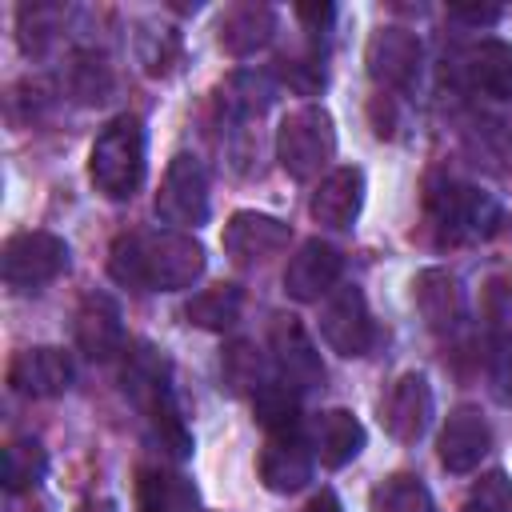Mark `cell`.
Instances as JSON below:
<instances>
[{
	"instance_id": "21",
	"label": "cell",
	"mask_w": 512,
	"mask_h": 512,
	"mask_svg": "<svg viewBox=\"0 0 512 512\" xmlns=\"http://www.w3.org/2000/svg\"><path fill=\"white\" fill-rule=\"evenodd\" d=\"M276 8L268 4H232L224 16H220V28H216V40L228 56H252L260 48L272 44L276 36Z\"/></svg>"
},
{
	"instance_id": "9",
	"label": "cell",
	"mask_w": 512,
	"mask_h": 512,
	"mask_svg": "<svg viewBox=\"0 0 512 512\" xmlns=\"http://www.w3.org/2000/svg\"><path fill=\"white\" fill-rule=\"evenodd\" d=\"M268 348H272V364H276V376L284 384H292L296 392H308V388H320L324 384V360H320V348L312 344L308 328L280 312L272 316V328H268Z\"/></svg>"
},
{
	"instance_id": "14",
	"label": "cell",
	"mask_w": 512,
	"mask_h": 512,
	"mask_svg": "<svg viewBox=\"0 0 512 512\" xmlns=\"http://www.w3.org/2000/svg\"><path fill=\"white\" fill-rule=\"evenodd\" d=\"M312 460L316 456H312V444L304 440V432H280V436L264 440L260 460H256V476L268 492L292 496L312 480Z\"/></svg>"
},
{
	"instance_id": "11",
	"label": "cell",
	"mask_w": 512,
	"mask_h": 512,
	"mask_svg": "<svg viewBox=\"0 0 512 512\" xmlns=\"http://www.w3.org/2000/svg\"><path fill=\"white\" fill-rule=\"evenodd\" d=\"M72 356L64 348L40 344V348H24L8 360V388L24 400H52L64 396L72 388Z\"/></svg>"
},
{
	"instance_id": "6",
	"label": "cell",
	"mask_w": 512,
	"mask_h": 512,
	"mask_svg": "<svg viewBox=\"0 0 512 512\" xmlns=\"http://www.w3.org/2000/svg\"><path fill=\"white\" fill-rule=\"evenodd\" d=\"M208 208H212V192H208V172L192 152H176L160 176V192H156V216L160 224L176 228V232H192L200 224H208Z\"/></svg>"
},
{
	"instance_id": "20",
	"label": "cell",
	"mask_w": 512,
	"mask_h": 512,
	"mask_svg": "<svg viewBox=\"0 0 512 512\" xmlns=\"http://www.w3.org/2000/svg\"><path fill=\"white\" fill-rule=\"evenodd\" d=\"M308 444H312V456L324 468H344V464H352L364 452L368 432H364V424H360L356 412H348V408H324L320 416H312Z\"/></svg>"
},
{
	"instance_id": "18",
	"label": "cell",
	"mask_w": 512,
	"mask_h": 512,
	"mask_svg": "<svg viewBox=\"0 0 512 512\" xmlns=\"http://www.w3.org/2000/svg\"><path fill=\"white\" fill-rule=\"evenodd\" d=\"M76 348L104 364L124 352V316L108 292H88L76 308Z\"/></svg>"
},
{
	"instance_id": "30",
	"label": "cell",
	"mask_w": 512,
	"mask_h": 512,
	"mask_svg": "<svg viewBox=\"0 0 512 512\" xmlns=\"http://www.w3.org/2000/svg\"><path fill=\"white\" fill-rule=\"evenodd\" d=\"M68 92L80 100V104H100L108 100L112 92V64L100 56V52H76L72 64H68Z\"/></svg>"
},
{
	"instance_id": "5",
	"label": "cell",
	"mask_w": 512,
	"mask_h": 512,
	"mask_svg": "<svg viewBox=\"0 0 512 512\" xmlns=\"http://www.w3.org/2000/svg\"><path fill=\"white\" fill-rule=\"evenodd\" d=\"M68 264H72L68 244L56 232H44V228L16 232L0 248V276L16 292H36V288L60 280L68 272Z\"/></svg>"
},
{
	"instance_id": "22",
	"label": "cell",
	"mask_w": 512,
	"mask_h": 512,
	"mask_svg": "<svg viewBox=\"0 0 512 512\" xmlns=\"http://www.w3.org/2000/svg\"><path fill=\"white\" fill-rule=\"evenodd\" d=\"M136 504H140V512H200L196 484L172 468H140L136 472Z\"/></svg>"
},
{
	"instance_id": "24",
	"label": "cell",
	"mask_w": 512,
	"mask_h": 512,
	"mask_svg": "<svg viewBox=\"0 0 512 512\" xmlns=\"http://www.w3.org/2000/svg\"><path fill=\"white\" fill-rule=\"evenodd\" d=\"M48 476V448L36 436H16L4 448V464H0V484L8 496L32 492L40 480Z\"/></svg>"
},
{
	"instance_id": "31",
	"label": "cell",
	"mask_w": 512,
	"mask_h": 512,
	"mask_svg": "<svg viewBox=\"0 0 512 512\" xmlns=\"http://www.w3.org/2000/svg\"><path fill=\"white\" fill-rule=\"evenodd\" d=\"M60 20H64V8H56V4H24V8L16 12L20 48H24L28 56L48 52V44H52V36H56Z\"/></svg>"
},
{
	"instance_id": "27",
	"label": "cell",
	"mask_w": 512,
	"mask_h": 512,
	"mask_svg": "<svg viewBox=\"0 0 512 512\" xmlns=\"http://www.w3.org/2000/svg\"><path fill=\"white\" fill-rule=\"evenodd\" d=\"M368 512H436V500H432V492L420 476L392 472L372 488Z\"/></svg>"
},
{
	"instance_id": "34",
	"label": "cell",
	"mask_w": 512,
	"mask_h": 512,
	"mask_svg": "<svg viewBox=\"0 0 512 512\" xmlns=\"http://www.w3.org/2000/svg\"><path fill=\"white\" fill-rule=\"evenodd\" d=\"M488 372H492L496 396H500L504 404H512V336H500V340H496L492 360H488Z\"/></svg>"
},
{
	"instance_id": "26",
	"label": "cell",
	"mask_w": 512,
	"mask_h": 512,
	"mask_svg": "<svg viewBox=\"0 0 512 512\" xmlns=\"http://www.w3.org/2000/svg\"><path fill=\"white\" fill-rule=\"evenodd\" d=\"M252 412L268 436L300 432V392L292 384H284L280 376H272L268 384H260L252 392Z\"/></svg>"
},
{
	"instance_id": "35",
	"label": "cell",
	"mask_w": 512,
	"mask_h": 512,
	"mask_svg": "<svg viewBox=\"0 0 512 512\" xmlns=\"http://www.w3.org/2000/svg\"><path fill=\"white\" fill-rule=\"evenodd\" d=\"M500 16H504V8H496V4H452L448 8V20H460L468 28H488Z\"/></svg>"
},
{
	"instance_id": "29",
	"label": "cell",
	"mask_w": 512,
	"mask_h": 512,
	"mask_svg": "<svg viewBox=\"0 0 512 512\" xmlns=\"http://www.w3.org/2000/svg\"><path fill=\"white\" fill-rule=\"evenodd\" d=\"M272 104V84L256 72H236L220 84V108L232 120H252Z\"/></svg>"
},
{
	"instance_id": "19",
	"label": "cell",
	"mask_w": 512,
	"mask_h": 512,
	"mask_svg": "<svg viewBox=\"0 0 512 512\" xmlns=\"http://www.w3.org/2000/svg\"><path fill=\"white\" fill-rule=\"evenodd\" d=\"M120 384L128 392V400L148 416L156 412L160 404L172 400V368H168V356L152 344H132L124 348V372H120Z\"/></svg>"
},
{
	"instance_id": "12",
	"label": "cell",
	"mask_w": 512,
	"mask_h": 512,
	"mask_svg": "<svg viewBox=\"0 0 512 512\" xmlns=\"http://www.w3.org/2000/svg\"><path fill=\"white\" fill-rule=\"evenodd\" d=\"M432 412H436V396L424 372H404L380 400V424L400 444H416L428 432Z\"/></svg>"
},
{
	"instance_id": "8",
	"label": "cell",
	"mask_w": 512,
	"mask_h": 512,
	"mask_svg": "<svg viewBox=\"0 0 512 512\" xmlns=\"http://www.w3.org/2000/svg\"><path fill=\"white\" fill-rule=\"evenodd\" d=\"M364 64H368V76L388 88V92H412L416 80H420V68H424V44L412 28L404 24H384L368 36V48H364Z\"/></svg>"
},
{
	"instance_id": "36",
	"label": "cell",
	"mask_w": 512,
	"mask_h": 512,
	"mask_svg": "<svg viewBox=\"0 0 512 512\" xmlns=\"http://www.w3.org/2000/svg\"><path fill=\"white\" fill-rule=\"evenodd\" d=\"M296 16H300L304 24H312V36H316V32H320V24H328V20H332V4H320V8H304V4H300V8H296Z\"/></svg>"
},
{
	"instance_id": "7",
	"label": "cell",
	"mask_w": 512,
	"mask_h": 512,
	"mask_svg": "<svg viewBox=\"0 0 512 512\" xmlns=\"http://www.w3.org/2000/svg\"><path fill=\"white\" fill-rule=\"evenodd\" d=\"M320 336L340 356H368L380 340V328L368 312V300L356 284H336L320 304Z\"/></svg>"
},
{
	"instance_id": "1",
	"label": "cell",
	"mask_w": 512,
	"mask_h": 512,
	"mask_svg": "<svg viewBox=\"0 0 512 512\" xmlns=\"http://www.w3.org/2000/svg\"><path fill=\"white\" fill-rule=\"evenodd\" d=\"M204 268V244L176 228H136L116 236L108 248V276L132 292H180L192 288Z\"/></svg>"
},
{
	"instance_id": "25",
	"label": "cell",
	"mask_w": 512,
	"mask_h": 512,
	"mask_svg": "<svg viewBox=\"0 0 512 512\" xmlns=\"http://www.w3.org/2000/svg\"><path fill=\"white\" fill-rule=\"evenodd\" d=\"M244 312V288L240 284H212V288H200L188 304H184V320L196 324V328H208V332H224L240 320Z\"/></svg>"
},
{
	"instance_id": "28",
	"label": "cell",
	"mask_w": 512,
	"mask_h": 512,
	"mask_svg": "<svg viewBox=\"0 0 512 512\" xmlns=\"http://www.w3.org/2000/svg\"><path fill=\"white\" fill-rule=\"evenodd\" d=\"M276 372H268V360L264 352L252 344V340H232L220 356V380L228 392H256L260 384H268Z\"/></svg>"
},
{
	"instance_id": "23",
	"label": "cell",
	"mask_w": 512,
	"mask_h": 512,
	"mask_svg": "<svg viewBox=\"0 0 512 512\" xmlns=\"http://www.w3.org/2000/svg\"><path fill=\"white\" fill-rule=\"evenodd\" d=\"M464 76L480 96L512 100V44L504 40H480L464 56Z\"/></svg>"
},
{
	"instance_id": "2",
	"label": "cell",
	"mask_w": 512,
	"mask_h": 512,
	"mask_svg": "<svg viewBox=\"0 0 512 512\" xmlns=\"http://www.w3.org/2000/svg\"><path fill=\"white\" fill-rule=\"evenodd\" d=\"M148 176V132L136 112L112 116L88 152V180L108 200H132Z\"/></svg>"
},
{
	"instance_id": "4",
	"label": "cell",
	"mask_w": 512,
	"mask_h": 512,
	"mask_svg": "<svg viewBox=\"0 0 512 512\" xmlns=\"http://www.w3.org/2000/svg\"><path fill=\"white\" fill-rule=\"evenodd\" d=\"M336 156V124L324 104L292 108L276 128V160L292 180L320 176Z\"/></svg>"
},
{
	"instance_id": "13",
	"label": "cell",
	"mask_w": 512,
	"mask_h": 512,
	"mask_svg": "<svg viewBox=\"0 0 512 512\" xmlns=\"http://www.w3.org/2000/svg\"><path fill=\"white\" fill-rule=\"evenodd\" d=\"M340 272H344L340 252H336L328 240L312 236V240H304V244L288 256L284 292H288L296 304H316V300H324V296L340 284Z\"/></svg>"
},
{
	"instance_id": "3",
	"label": "cell",
	"mask_w": 512,
	"mask_h": 512,
	"mask_svg": "<svg viewBox=\"0 0 512 512\" xmlns=\"http://www.w3.org/2000/svg\"><path fill=\"white\" fill-rule=\"evenodd\" d=\"M424 208L432 228L440 232V240L448 244H464V240H488L500 228V200L476 184L452 180V176H436L428 180L424 192Z\"/></svg>"
},
{
	"instance_id": "17",
	"label": "cell",
	"mask_w": 512,
	"mask_h": 512,
	"mask_svg": "<svg viewBox=\"0 0 512 512\" xmlns=\"http://www.w3.org/2000/svg\"><path fill=\"white\" fill-rule=\"evenodd\" d=\"M412 300H416L420 320H424L432 332H440V336H448V332H456V328L464 324V312H468L464 284H460V276L448 272V268H424V272H416V280H412Z\"/></svg>"
},
{
	"instance_id": "38",
	"label": "cell",
	"mask_w": 512,
	"mask_h": 512,
	"mask_svg": "<svg viewBox=\"0 0 512 512\" xmlns=\"http://www.w3.org/2000/svg\"><path fill=\"white\" fill-rule=\"evenodd\" d=\"M80 512H116V504H112L108 496H88V500L80 504Z\"/></svg>"
},
{
	"instance_id": "33",
	"label": "cell",
	"mask_w": 512,
	"mask_h": 512,
	"mask_svg": "<svg viewBox=\"0 0 512 512\" xmlns=\"http://www.w3.org/2000/svg\"><path fill=\"white\" fill-rule=\"evenodd\" d=\"M464 512H512V480H508V472H500V468L484 472L468 488Z\"/></svg>"
},
{
	"instance_id": "32",
	"label": "cell",
	"mask_w": 512,
	"mask_h": 512,
	"mask_svg": "<svg viewBox=\"0 0 512 512\" xmlns=\"http://www.w3.org/2000/svg\"><path fill=\"white\" fill-rule=\"evenodd\" d=\"M136 52H140L144 72L164 80V76H172V72L180 68V60H184V40H180L176 28H160V32H144L140 44H136Z\"/></svg>"
},
{
	"instance_id": "16",
	"label": "cell",
	"mask_w": 512,
	"mask_h": 512,
	"mask_svg": "<svg viewBox=\"0 0 512 512\" xmlns=\"http://www.w3.org/2000/svg\"><path fill=\"white\" fill-rule=\"evenodd\" d=\"M492 448V428L488 420L480 416V408L472 404H460L456 412H448L444 428H440V440H436V452H440V464L456 476L464 472H476L480 460L488 456Z\"/></svg>"
},
{
	"instance_id": "37",
	"label": "cell",
	"mask_w": 512,
	"mask_h": 512,
	"mask_svg": "<svg viewBox=\"0 0 512 512\" xmlns=\"http://www.w3.org/2000/svg\"><path fill=\"white\" fill-rule=\"evenodd\" d=\"M304 512H344V508H340V496H336L332 488H320V492L308 500V508H304Z\"/></svg>"
},
{
	"instance_id": "15",
	"label": "cell",
	"mask_w": 512,
	"mask_h": 512,
	"mask_svg": "<svg viewBox=\"0 0 512 512\" xmlns=\"http://www.w3.org/2000/svg\"><path fill=\"white\" fill-rule=\"evenodd\" d=\"M360 208H364V168H356V164H340L328 176H320V184L308 200L312 220L332 232H348L356 224Z\"/></svg>"
},
{
	"instance_id": "10",
	"label": "cell",
	"mask_w": 512,
	"mask_h": 512,
	"mask_svg": "<svg viewBox=\"0 0 512 512\" xmlns=\"http://www.w3.org/2000/svg\"><path fill=\"white\" fill-rule=\"evenodd\" d=\"M288 240H292V228L280 216H268V212H256V208L232 212L224 232H220V244H224L232 264H264L276 252H284Z\"/></svg>"
}]
</instances>
